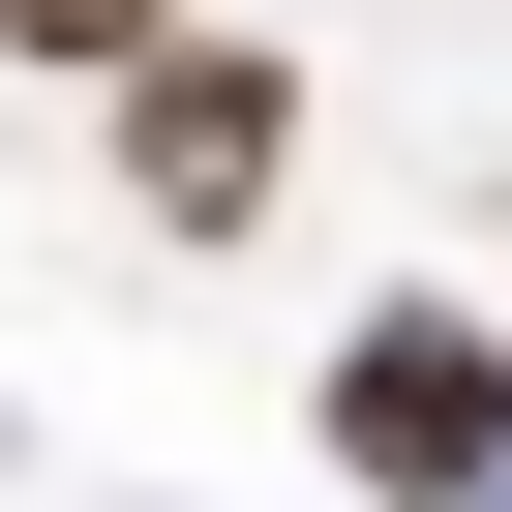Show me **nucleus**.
<instances>
[{"mask_svg": "<svg viewBox=\"0 0 512 512\" xmlns=\"http://www.w3.org/2000/svg\"><path fill=\"white\" fill-rule=\"evenodd\" d=\"M302 422H332L362 512H512V332H482V302H362V332L302 362Z\"/></svg>", "mask_w": 512, "mask_h": 512, "instance_id": "1", "label": "nucleus"}, {"mask_svg": "<svg viewBox=\"0 0 512 512\" xmlns=\"http://www.w3.org/2000/svg\"><path fill=\"white\" fill-rule=\"evenodd\" d=\"M121 181H151V241H241V211L302 181V61H272V31H181V61L121 91Z\"/></svg>", "mask_w": 512, "mask_h": 512, "instance_id": "2", "label": "nucleus"}, {"mask_svg": "<svg viewBox=\"0 0 512 512\" xmlns=\"http://www.w3.org/2000/svg\"><path fill=\"white\" fill-rule=\"evenodd\" d=\"M0 61H91V91H151V61H181V0H0Z\"/></svg>", "mask_w": 512, "mask_h": 512, "instance_id": "3", "label": "nucleus"}]
</instances>
